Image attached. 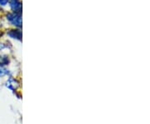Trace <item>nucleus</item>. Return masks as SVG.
<instances>
[{"mask_svg":"<svg viewBox=\"0 0 150 124\" xmlns=\"http://www.w3.org/2000/svg\"><path fill=\"white\" fill-rule=\"evenodd\" d=\"M19 86V83L18 82L17 80L15 79H13V78H9L7 82H6V87H8V88H9L11 90H13V91H14V90H16L17 88Z\"/></svg>","mask_w":150,"mask_h":124,"instance_id":"obj_2","label":"nucleus"},{"mask_svg":"<svg viewBox=\"0 0 150 124\" xmlns=\"http://www.w3.org/2000/svg\"><path fill=\"white\" fill-rule=\"evenodd\" d=\"M9 72L8 70H6L4 68H0V77H4L5 75H8Z\"/></svg>","mask_w":150,"mask_h":124,"instance_id":"obj_6","label":"nucleus"},{"mask_svg":"<svg viewBox=\"0 0 150 124\" xmlns=\"http://www.w3.org/2000/svg\"><path fill=\"white\" fill-rule=\"evenodd\" d=\"M10 1H13V0H10Z\"/></svg>","mask_w":150,"mask_h":124,"instance_id":"obj_8","label":"nucleus"},{"mask_svg":"<svg viewBox=\"0 0 150 124\" xmlns=\"http://www.w3.org/2000/svg\"><path fill=\"white\" fill-rule=\"evenodd\" d=\"M8 36H10L11 38H16L18 40H21L22 39V33L21 31L19 30H10L9 32H8Z\"/></svg>","mask_w":150,"mask_h":124,"instance_id":"obj_4","label":"nucleus"},{"mask_svg":"<svg viewBox=\"0 0 150 124\" xmlns=\"http://www.w3.org/2000/svg\"><path fill=\"white\" fill-rule=\"evenodd\" d=\"M8 0H0V5H6V4H8Z\"/></svg>","mask_w":150,"mask_h":124,"instance_id":"obj_7","label":"nucleus"},{"mask_svg":"<svg viewBox=\"0 0 150 124\" xmlns=\"http://www.w3.org/2000/svg\"><path fill=\"white\" fill-rule=\"evenodd\" d=\"M9 63V59L8 57L4 56V57H0V65L1 66H4V65L8 64Z\"/></svg>","mask_w":150,"mask_h":124,"instance_id":"obj_5","label":"nucleus"},{"mask_svg":"<svg viewBox=\"0 0 150 124\" xmlns=\"http://www.w3.org/2000/svg\"><path fill=\"white\" fill-rule=\"evenodd\" d=\"M7 18L13 25H15L17 27H21L22 26V17L19 13H8L7 15Z\"/></svg>","mask_w":150,"mask_h":124,"instance_id":"obj_1","label":"nucleus"},{"mask_svg":"<svg viewBox=\"0 0 150 124\" xmlns=\"http://www.w3.org/2000/svg\"><path fill=\"white\" fill-rule=\"evenodd\" d=\"M10 7L11 8H12V10L14 11V13L19 12V13H20V11L22 9V4L21 3L18 2V0L10 1Z\"/></svg>","mask_w":150,"mask_h":124,"instance_id":"obj_3","label":"nucleus"}]
</instances>
